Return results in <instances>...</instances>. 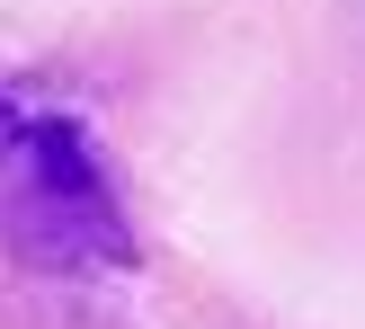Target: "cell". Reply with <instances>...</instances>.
<instances>
[{
  "label": "cell",
  "instance_id": "6da1fadb",
  "mask_svg": "<svg viewBox=\"0 0 365 329\" xmlns=\"http://www.w3.org/2000/svg\"><path fill=\"white\" fill-rule=\"evenodd\" d=\"M0 241L45 276H98L134 258L107 160L71 116L0 107Z\"/></svg>",
  "mask_w": 365,
  "mask_h": 329
}]
</instances>
